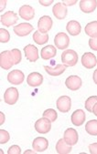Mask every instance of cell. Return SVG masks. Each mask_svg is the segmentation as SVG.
Listing matches in <instances>:
<instances>
[{
  "label": "cell",
  "mask_w": 97,
  "mask_h": 154,
  "mask_svg": "<svg viewBox=\"0 0 97 154\" xmlns=\"http://www.w3.org/2000/svg\"><path fill=\"white\" fill-rule=\"evenodd\" d=\"M61 62L66 67H73L78 62V55L73 49H67L61 54Z\"/></svg>",
  "instance_id": "obj_1"
},
{
  "label": "cell",
  "mask_w": 97,
  "mask_h": 154,
  "mask_svg": "<svg viewBox=\"0 0 97 154\" xmlns=\"http://www.w3.org/2000/svg\"><path fill=\"white\" fill-rule=\"evenodd\" d=\"M13 65H15V62L11 51L6 50L0 54V67L3 69H10V68H12Z\"/></svg>",
  "instance_id": "obj_2"
},
{
  "label": "cell",
  "mask_w": 97,
  "mask_h": 154,
  "mask_svg": "<svg viewBox=\"0 0 97 154\" xmlns=\"http://www.w3.org/2000/svg\"><path fill=\"white\" fill-rule=\"evenodd\" d=\"M54 44L59 49H66L70 45V38L65 33H58L54 38Z\"/></svg>",
  "instance_id": "obj_3"
},
{
  "label": "cell",
  "mask_w": 97,
  "mask_h": 154,
  "mask_svg": "<svg viewBox=\"0 0 97 154\" xmlns=\"http://www.w3.org/2000/svg\"><path fill=\"white\" fill-rule=\"evenodd\" d=\"M51 129V121L46 118L40 119L35 123V130L40 134L48 133Z\"/></svg>",
  "instance_id": "obj_4"
},
{
  "label": "cell",
  "mask_w": 97,
  "mask_h": 154,
  "mask_svg": "<svg viewBox=\"0 0 97 154\" xmlns=\"http://www.w3.org/2000/svg\"><path fill=\"white\" fill-rule=\"evenodd\" d=\"M56 105H57V109L60 112L66 113L72 108V100L68 96H61L57 100Z\"/></svg>",
  "instance_id": "obj_5"
},
{
  "label": "cell",
  "mask_w": 97,
  "mask_h": 154,
  "mask_svg": "<svg viewBox=\"0 0 97 154\" xmlns=\"http://www.w3.org/2000/svg\"><path fill=\"white\" fill-rule=\"evenodd\" d=\"M18 100V91L16 88H9L4 93V101L8 105H14Z\"/></svg>",
  "instance_id": "obj_6"
},
{
  "label": "cell",
  "mask_w": 97,
  "mask_h": 154,
  "mask_svg": "<svg viewBox=\"0 0 97 154\" xmlns=\"http://www.w3.org/2000/svg\"><path fill=\"white\" fill-rule=\"evenodd\" d=\"M52 27V19L49 16H43L40 18L38 22L39 31L42 34H47L49 30Z\"/></svg>",
  "instance_id": "obj_7"
},
{
  "label": "cell",
  "mask_w": 97,
  "mask_h": 154,
  "mask_svg": "<svg viewBox=\"0 0 97 154\" xmlns=\"http://www.w3.org/2000/svg\"><path fill=\"white\" fill-rule=\"evenodd\" d=\"M32 30H34V27H33V26L28 23H21V24L14 26V32L18 37L27 36L32 32Z\"/></svg>",
  "instance_id": "obj_8"
},
{
  "label": "cell",
  "mask_w": 97,
  "mask_h": 154,
  "mask_svg": "<svg viewBox=\"0 0 97 154\" xmlns=\"http://www.w3.org/2000/svg\"><path fill=\"white\" fill-rule=\"evenodd\" d=\"M25 76L24 73L21 70L15 69L8 73V80L12 85H20L24 81Z\"/></svg>",
  "instance_id": "obj_9"
},
{
  "label": "cell",
  "mask_w": 97,
  "mask_h": 154,
  "mask_svg": "<svg viewBox=\"0 0 97 154\" xmlns=\"http://www.w3.org/2000/svg\"><path fill=\"white\" fill-rule=\"evenodd\" d=\"M82 64L85 69H88L94 68L97 64L96 57L91 52L84 53L82 57Z\"/></svg>",
  "instance_id": "obj_10"
},
{
  "label": "cell",
  "mask_w": 97,
  "mask_h": 154,
  "mask_svg": "<svg viewBox=\"0 0 97 154\" xmlns=\"http://www.w3.org/2000/svg\"><path fill=\"white\" fill-rule=\"evenodd\" d=\"M24 53L27 59L29 60L30 62H36L39 59V50L33 45H27L24 48Z\"/></svg>",
  "instance_id": "obj_11"
},
{
  "label": "cell",
  "mask_w": 97,
  "mask_h": 154,
  "mask_svg": "<svg viewBox=\"0 0 97 154\" xmlns=\"http://www.w3.org/2000/svg\"><path fill=\"white\" fill-rule=\"evenodd\" d=\"M18 20V15L13 11L6 12L1 16V23L5 26H14Z\"/></svg>",
  "instance_id": "obj_12"
},
{
  "label": "cell",
  "mask_w": 97,
  "mask_h": 154,
  "mask_svg": "<svg viewBox=\"0 0 97 154\" xmlns=\"http://www.w3.org/2000/svg\"><path fill=\"white\" fill-rule=\"evenodd\" d=\"M19 17L25 20H32L35 16V10L29 5H24L19 8Z\"/></svg>",
  "instance_id": "obj_13"
},
{
  "label": "cell",
  "mask_w": 97,
  "mask_h": 154,
  "mask_svg": "<svg viewBox=\"0 0 97 154\" xmlns=\"http://www.w3.org/2000/svg\"><path fill=\"white\" fill-rule=\"evenodd\" d=\"M52 13L57 19H60V20L64 19L66 17L67 13H68L67 7L63 3H57L56 5H54L52 8Z\"/></svg>",
  "instance_id": "obj_14"
},
{
  "label": "cell",
  "mask_w": 97,
  "mask_h": 154,
  "mask_svg": "<svg viewBox=\"0 0 97 154\" xmlns=\"http://www.w3.org/2000/svg\"><path fill=\"white\" fill-rule=\"evenodd\" d=\"M65 85L69 89L75 91V90H78L82 87V79L78 76L73 75L67 78V79L65 80Z\"/></svg>",
  "instance_id": "obj_15"
},
{
  "label": "cell",
  "mask_w": 97,
  "mask_h": 154,
  "mask_svg": "<svg viewBox=\"0 0 97 154\" xmlns=\"http://www.w3.org/2000/svg\"><path fill=\"white\" fill-rule=\"evenodd\" d=\"M43 82V76L39 72H32L27 78V83L30 87L40 86Z\"/></svg>",
  "instance_id": "obj_16"
},
{
  "label": "cell",
  "mask_w": 97,
  "mask_h": 154,
  "mask_svg": "<svg viewBox=\"0 0 97 154\" xmlns=\"http://www.w3.org/2000/svg\"><path fill=\"white\" fill-rule=\"evenodd\" d=\"M64 140L71 146H73L78 141V132L76 130L69 128L64 132Z\"/></svg>",
  "instance_id": "obj_17"
},
{
  "label": "cell",
  "mask_w": 97,
  "mask_h": 154,
  "mask_svg": "<svg viewBox=\"0 0 97 154\" xmlns=\"http://www.w3.org/2000/svg\"><path fill=\"white\" fill-rule=\"evenodd\" d=\"M48 146H49V141L47 139L43 137H38L32 142V147H33L34 150H36V152H42L46 150Z\"/></svg>",
  "instance_id": "obj_18"
},
{
  "label": "cell",
  "mask_w": 97,
  "mask_h": 154,
  "mask_svg": "<svg viewBox=\"0 0 97 154\" xmlns=\"http://www.w3.org/2000/svg\"><path fill=\"white\" fill-rule=\"evenodd\" d=\"M97 7L96 0H82L80 1V8L83 13H92Z\"/></svg>",
  "instance_id": "obj_19"
},
{
  "label": "cell",
  "mask_w": 97,
  "mask_h": 154,
  "mask_svg": "<svg viewBox=\"0 0 97 154\" xmlns=\"http://www.w3.org/2000/svg\"><path fill=\"white\" fill-rule=\"evenodd\" d=\"M72 122L75 126H82L85 120V113L82 109H77L72 114Z\"/></svg>",
  "instance_id": "obj_20"
},
{
  "label": "cell",
  "mask_w": 97,
  "mask_h": 154,
  "mask_svg": "<svg viewBox=\"0 0 97 154\" xmlns=\"http://www.w3.org/2000/svg\"><path fill=\"white\" fill-rule=\"evenodd\" d=\"M67 31L70 35L72 36H77L81 33L82 31V26L80 25V23L78 21L75 20H72L70 22H68L67 26H66Z\"/></svg>",
  "instance_id": "obj_21"
},
{
  "label": "cell",
  "mask_w": 97,
  "mask_h": 154,
  "mask_svg": "<svg viewBox=\"0 0 97 154\" xmlns=\"http://www.w3.org/2000/svg\"><path fill=\"white\" fill-rule=\"evenodd\" d=\"M73 150L72 146L65 142L64 139H60L58 140L56 144V151L59 154H68Z\"/></svg>",
  "instance_id": "obj_22"
},
{
  "label": "cell",
  "mask_w": 97,
  "mask_h": 154,
  "mask_svg": "<svg viewBox=\"0 0 97 154\" xmlns=\"http://www.w3.org/2000/svg\"><path fill=\"white\" fill-rule=\"evenodd\" d=\"M57 53V49L54 46L52 45H49L47 47H44L42 49H41V52H40V56L43 59L47 60V59H50L52 58L53 57H55Z\"/></svg>",
  "instance_id": "obj_23"
},
{
  "label": "cell",
  "mask_w": 97,
  "mask_h": 154,
  "mask_svg": "<svg viewBox=\"0 0 97 154\" xmlns=\"http://www.w3.org/2000/svg\"><path fill=\"white\" fill-rule=\"evenodd\" d=\"M45 71L50 75V76H60L61 75L66 69V66H64L63 64H59L56 66V68H51L49 66H44Z\"/></svg>",
  "instance_id": "obj_24"
},
{
  "label": "cell",
  "mask_w": 97,
  "mask_h": 154,
  "mask_svg": "<svg viewBox=\"0 0 97 154\" xmlns=\"http://www.w3.org/2000/svg\"><path fill=\"white\" fill-rule=\"evenodd\" d=\"M84 30H85V34L91 37V38H97V21H92L88 23Z\"/></svg>",
  "instance_id": "obj_25"
},
{
  "label": "cell",
  "mask_w": 97,
  "mask_h": 154,
  "mask_svg": "<svg viewBox=\"0 0 97 154\" xmlns=\"http://www.w3.org/2000/svg\"><path fill=\"white\" fill-rule=\"evenodd\" d=\"M85 131L92 136H97V120L92 119L88 121L85 125Z\"/></svg>",
  "instance_id": "obj_26"
},
{
  "label": "cell",
  "mask_w": 97,
  "mask_h": 154,
  "mask_svg": "<svg viewBox=\"0 0 97 154\" xmlns=\"http://www.w3.org/2000/svg\"><path fill=\"white\" fill-rule=\"evenodd\" d=\"M33 40L38 45L46 44L48 42V40H49V35L48 34H42L38 30V31H36L33 34Z\"/></svg>",
  "instance_id": "obj_27"
},
{
  "label": "cell",
  "mask_w": 97,
  "mask_h": 154,
  "mask_svg": "<svg viewBox=\"0 0 97 154\" xmlns=\"http://www.w3.org/2000/svg\"><path fill=\"white\" fill-rule=\"evenodd\" d=\"M42 115H43V118H46V119H50L51 122L56 121V119H57V118H58L57 112H56L54 109H46V110L43 112Z\"/></svg>",
  "instance_id": "obj_28"
},
{
  "label": "cell",
  "mask_w": 97,
  "mask_h": 154,
  "mask_svg": "<svg viewBox=\"0 0 97 154\" xmlns=\"http://www.w3.org/2000/svg\"><path fill=\"white\" fill-rule=\"evenodd\" d=\"M97 103V96H92L89 97L86 101H85V109L89 111L92 113V108L93 106Z\"/></svg>",
  "instance_id": "obj_29"
},
{
  "label": "cell",
  "mask_w": 97,
  "mask_h": 154,
  "mask_svg": "<svg viewBox=\"0 0 97 154\" xmlns=\"http://www.w3.org/2000/svg\"><path fill=\"white\" fill-rule=\"evenodd\" d=\"M10 39V35L9 32L7 29L1 28L0 29V42L1 43H7Z\"/></svg>",
  "instance_id": "obj_30"
},
{
  "label": "cell",
  "mask_w": 97,
  "mask_h": 154,
  "mask_svg": "<svg viewBox=\"0 0 97 154\" xmlns=\"http://www.w3.org/2000/svg\"><path fill=\"white\" fill-rule=\"evenodd\" d=\"M10 139L9 133L5 131V130H0V143L1 144H6Z\"/></svg>",
  "instance_id": "obj_31"
},
{
  "label": "cell",
  "mask_w": 97,
  "mask_h": 154,
  "mask_svg": "<svg viewBox=\"0 0 97 154\" xmlns=\"http://www.w3.org/2000/svg\"><path fill=\"white\" fill-rule=\"evenodd\" d=\"M11 53L13 55V57H14V62H15V65L20 63V61H21V52L19 49H12L11 50Z\"/></svg>",
  "instance_id": "obj_32"
},
{
  "label": "cell",
  "mask_w": 97,
  "mask_h": 154,
  "mask_svg": "<svg viewBox=\"0 0 97 154\" xmlns=\"http://www.w3.org/2000/svg\"><path fill=\"white\" fill-rule=\"evenodd\" d=\"M8 154H20L21 153V149L18 145H13L8 149Z\"/></svg>",
  "instance_id": "obj_33"
},
{
  "label": "cell",
  "mask_w": 97,
  "mask_h": 154,
  "mask_svg": "<svg viewBox=\"0 0 97 154\" xmlns=\"http://www.w3.org/2000/svg\"><path fill=\"white\" fill-rule=\"evenodd\" d=\"M89 46L92 50L97 51V38H90L89 39Z\"/></svg>",
  "instance_id": "obj_34"
},
{
  "label": "cell",
  "mask_w": 97,
  "mask_h": 154,
  "mask_svg": "<svg viewBox=\"0 0 97 154\" xmlns=\"http://www.w3.org/2000/svg\"><path fill=\"white\" fill-rule=\"evenodd\" d=\"M89 150L91 154H97V143H92L89 145Z\"/></svg>",
  "instance_id": "obj_35"
},
{
  "label": "cell",
  "mask_w": 97,
  "mask_h": 154,
  "mask_svg": "<svg viewBox=\"0 0 97 154\" xmlns=\"http://www.w3.org/2000/svg\"><path fill=\"white\" fill-rule=\"evenodd\" d=\"M52 3H53L52 0H50V1H43V0H40V4L42 5V6H44V7H49Z\"/></svg>",
  "instance_id": "obj_36"
},
{
  "label": "cell",
  "mask_w": 97,
  "mask_h": 154,
  "mask_svg": "<svg viewBox=\"0 0 97 154\" xmlns=\"http://www.w3.org/2000/svg\"><path fill=\"white\" fill-rule=\"evenodd\" d=\"M76 0H73V1H63L62 3L65 5V6H73L74 4H76Z\"/></svg>",
  "instance_id": "obj_37"
},
{
  "label": "cell",
  "mask_w": 97,
  "mask_h": 154,
  "mask_svg": "<svg viewBox=\"0 0 97 154\" xmlns=\"http://www.w3.org/2000/svg\"><path fill=\"white\" fill-rule=\"evenodd\" d=\"M5 122V115L3 112H0V125H3Z\"/></svg>",
  "instance_id": "obj_38"
},
{
  "label": "cell",
  "mask_w": 97,
  "mask_h": 154,
  "mask_svg": "<svg viewBox=\"0 0 97 154\" xmlns=\"http://www.w3.org/2000/svg\"><path fill=\"white\" fill-rule=\"evenodd\" d=\"M92 79H93V81H94V83L97 85V69H95V70H94V72H93V75H92Z\"/></svg>",
  "instance_id": "obj_39"
},
{
  "label": "cell",
  "mask_w": 97,
  "mask_h": 154,
  "mask_svg": "<svg viewBox=\"0 0 97 154\" xmlns=\"http://www.w3.org/2000/svg\"><path fill=\"white\" fill-rule=\"evenodd\" d=\"M92 113L97 117V103L93 106V108H92Z\"/></svg>",
  "instance_id": "obj_40"
},
{
  "label": "cell",
  "mask_w": 97,
  "mask_h": 154,
  "mask_svg": "<svg viewBox=\"0 0 97 154\" xmlns=\"http://www.w3.org/2000/svg\"><path fill=\"white\" fill-rule=\"evenodd\" d=\"M6 1H3V0H2V1H1V5H2V7H1V10H3L4 8H5V5H6Z\"/></svg>",
  "instance_id": "obj_41"
},
{
  "label": "cell",
  "mask_w": 97,
  "mask_h": 154,
  "mask_svg": "<svg viewBox=\"0 0 97 154\" xmlns=\"http://www.w3.org/2000/svg\"><path fill=\"white\" fill-rule=\"evenodd\" d=\"M25 153H35V151H31L30 149H28L27 151H25Z\"/></svg>",
  "instance_id": "obj_42"
}]
</instances>
